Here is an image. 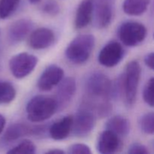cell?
<instances>
[{
  "label": "cell",
  "mask_w": 154,
  "mask_h": 154,
  "mask_svg": "<svg viewBox=\"0 0 154 154\" xmlns=\"http://www.w3.org/2000/svg\"><path fill=\"white\" fill-rule=\"evenodd\" d=\"M57 111V103L54 98L42 95L32 98L26 107L27 117L32 123L45 121L52 117Z\"/></svg>",
  "instance_id": "cell-1"
},
{
  "label": "cell",
  "mask_w": 154,
  "mask_h": 154,
  "mask_svg": "<svg viewBox=\"0 0 154 154\" xmlns=\"http://www.w3.org/2000/svg\"><path fill=\"white\" fill-rule=\"evenodd\" d=\"M94 46L95 37L93 35H79L68 45L66 56L72 63L81 64L90 58Z\"/></svg>",
  "instance_id": "cell-2"
},
{
  "label": "cell",
  "mask_w": 154,
  "mask_h": 154,
  "mask_svg": "<svg viewBox=\"0 0 154 154\" xmlns=\"http://www.w3.org/2000/svg\"><path fill=\"white\" fill-rule=\"evenodd\" d=\"M85 90L87 99L91 100H109L113 96L112 82L101 72H94L87 78Z\"/></svg>",
  "instance_id": "cell-3"
},
{
  "label": "cell",
  "mask_w": 154,
  "mask_h": 154,
  "mask_svg": "<svg viewBox=\"0 0 154 154\" xmlns=\"http://www.w3.org/2000/svg\"><path fill=\"white\" fill-rule=\"evenodd\" d=\"M141 73V66L138 61L134 60L128 63L121 81V87L125 100L129 105H133L136 99Z\"/></svg>",
  "instance_id": "cell-4"
},
{
  "label": "cell",
  "mask_w": 154,
  "mask_h": 154,
  "mask_svg": "<svg viewBox=\"0 0 154 154\" xmlns=\"http://www.w3.org/2000/svg\"><path fill=\"white\" fill-rule=\"evenodd\" d=\"M119 38L122 43L129 47H135L144 40L147 29L141 23L126 21L119 29Z\"/></svg>",
  "instance_id": "cell-5"
},
{
  "label": "cell",
  "mask_w": 154,
  "mask_h": 154,
  "mask_svg": "<svg viewBox=\"0 0 154 154\" xmlns=\"http://www.w3.org/2000/svg\"><path fill=\"white\" fill-rule=\"evenodd\" d=\"M38 58L32 54L20 53L14 56L9 61V68L14 77L22 79L28 76L37 66Z\"/></svg>",
  "instance_id": "cell-6"
},
{
  "label": "cell",
  "mask_w": 154,
  "mask_h": 154,
  "mask_svg": "<svg viewBox=\"0 0 154 154\" xmlns=\"http://www.w3.org/2000/svg\"><path fill=\"white\" fill-rule=\"evenodd\" d=\"M96 123V116L85 108H81L73 117L72 132L77 137L83 138L90 134Z\"/></svg>",
  "instance_id": "cell-7"
},
{
  "label": "cell",
  "mask_w": 154,
  "mask_h": 154,
  "mask_svg": "<svg viewBox=\"0 0 154 154\" xmlns=\"http://www.w3.org/2000/svg\"><path fill=\"white\" fill-rule=\"evenodd\" d=\"M124 55L122 45L117 42H110L104 46L98 56V61L105 67H114L120 63Z\"/></svg>",
  "instance_id": "cell-8"
},
{
  "label": "cell",
  "mask_w": 154,
  "mask_h": 154,
  "mask_svg": "<svg viewBox=\"0 0 154 154\" xmlns=\"http://www.w3.org/2000/svg\"><path fill=\"white\" fill-rule=\"evenodd\" d=\"M76 91V83L73 78L63 79L58 84V87L54 98L57 103V111H62L69 105Z\"/></svg>",
  "instance_id": "cell-9"
},
{
  "label": "cell",
  "mask_w": 154,
  "mask_h": 154,
  "mask_svg": "<svg viewBox=\"0 0 154 154\" xmlns=\"http://www.w3.org/2000/svg\"><path fill=\"white\" fill-rule=\"evenodd\" d=\"M44 129L39 127H32L25 123H14L8 126L5 132L1 139V144H8L13 142L19 138L26 135H39L42 134Z\"/></svg>",
  "instance_id": "cell-10"
},
{
  "label": "cell",
  "mask_w": 154,
  "mask_h": 154,
  "mask_svg": "<svg viewBox=\"0 0 154 154\" xmlns=\"http://www.w3.org/2000/svg\"><path fill=\"white\" fill-rule=\"evenodd\" d=\"M64 71L60 66L51 65L44 70L38 81V87L42 91H49L63 79Z\"/></svg>",
  "instance_id": "cell-11"
},
{
  "label": "cell",
  "mask_w": 154,
  "mask_h": 154,
  "mask_svg": "<svg viewBox=\"0 0 154 154\" xmlns=\"http://www.w3.org/2000/svg\"><path fill=\"white\" fill-rule=\"evenodd\" d=\"M111 5L105 0L93 1V19L94 25L99 29H104L110 25L112 20Z\"/></svg>",
  "instance_id": "cell-12"
},
{
  "label": "cell",
  "mask_w": 154,
  "mask_h": 154,
  "mask_svg": "<svg viewBox=\"0 0 154 154\" xmlns=\"http://www.w3.org/2000/svg\"><path fill=\"white\" fill-rule=\"evenodd\" d=\"M122 148L121 138L114 132L105 129L99 135L96 144L98 152L102 154H112Z\"/></svg>",
  "instance_id": "cell-13"
},
{
  "label": "cell",
  "mask_w": 154,
  "mask_h": 154,
  "mask_svg": "<svg viewBox=\"0 0 154 154\" xmlns=\"http://www.w3.org/2000/svg\"><path fill=\"white\" fill-rule=\"evenodd\" d=\"M33 23L28 19H20L12 23L8 29V39L12 45L23 41L31 32Z\"/></svg>",
  "instance_id": "cell-14"
},
{
  "label": "cell",
  "mask_w": 154,
  "mask_h": 154,
  "mask_svg": "<svg viewBox=\"0 0 154 154\" xmlns=\"http://www.w3.org/2000/svg\"><path fill=\"white\" fill-rule=\"evenodd\" d=\"M54 40L55 35L54 32L50 29L42 27L31 32L29 38V45L33 49H45L51 46Z\"/></svg>",
  "instance_id": "cell-15"
},
{
  "label": "cell",
  "mask_w": 154,
  "mask_h": 154,
  "mask_svg": "<svg viewBox=\"0 0 154 154\" xmlns=\"http://www.w3.org/2000/svg\"><path fill=\"white\" fill-rule=\"evenodd\" d=\"M73 116L69 115L63 117L53 123L49 129L50 136L54 140L60 141L67 138L72 132Z\"/></svg>",
  "instance_id": "cell-16"
},
{
  "label": "cell",
  "mask_w": 154,
  "mask_h": 154,
  "mask_svg": "<svg viewBox=\"0 0 154 154\" xmlns=\"http://www.w3.org/2000/svg\"><path fill=\"white\" fill-rule=\"evenodd\" d=\"M93 0H83L78 5L75 19L76 29H83L88 26L93 19Z\"/></svg>",
  "instance_id": "cell-17"
},
{
  "label": "cell",
  "mask_w": 154,
  "mask_h": 154,
  "mask_svg": "<svg viewBox=\"0 0 154 154\" xmlns=\"http://www.w3.org/2000/svg\"><path fill=\"white\" fill-rule=\"evenodd\" d=\"M107 130L114 132L120 138L126 137L130 132V123L127 118L121 115H116L110 118L105 123Z\"/></svg>",
  "instance_id": "cell-18"
},
{
  "label": "cell",
  "mask_w": 154,
  "mask_h": 154,
  "mask_svg": "<svg viewBox=\"0 0 154 154\" xmlns=\"http://www.w3.org/2000/svg\"><path fill=\"white\" fill-rule=\"evenodd\" d=\"M150 0H124L123 11L131 16H139L147 11Z\"/></svg>",
  "instance_id": "cell-19"
},
{
  "label": "cell",
  "mask_w": 154,
  "mask_h": 154,
  "mask_svg": "<svg viewBox=\"0 0 154 154\" xmlns=\"http://www.w3.org/2000/svg\"><path fill=\"white\" fill-rule=\"evenodd\" d=\"M16 90L11 83L0 81V105L8 104L14 99Z\"/></svg>",
  "instance_id": "cell-20"
},
{
  "label": "cell",
  "mask_w": 154,
  "mask_h": 154,
  "mask_svg": "<svg viewBox=\"0 0 154 154\" xmlns=\"http://www.w3.org/2000/svg\"><path fill=\"white\" fill-rule=\"evenodd\" d=\"M20 4V0H0V19H6L12 14Z\"/></svg>",
  "instance_id": "cell-21"
},
{
  "label": "cell",
  "mask_w": 154,
  "mask_h": 154,
  "mask_svg": "<svg viewBox=\"0 0 154 154\" xmlns=\"http://www.w3.org/2000/svg\"><path fill=\"white\" fill-rule=\"evenodd\" d=\"M36 152V147L32 141L29 140H23L22 141L17 144L15 147H12L8 151V153H25L32 154Z\"/></svg>",
  "instance_id": "cell-22"
},
{
  "label": "cell",
  "mask_w": 154,
  "mask_h": 154,
  "mask_svg": "<svg viewBox=\"0 0 154 154\" xmlns=\"http://www.w3.org/2000/svg\"><path fill=\"white\" fill-rule=\"evenodd\" d=\"M139 126L141 131L147 135H153L154 132L153 112L144 114L139 119Z\"/></svg>",
  "instance_id": "cell-23"
},
{
  "label": "cell",
  "mask_w": 154,
  "mask_h": 154,
  "mask_svg": "<svg viewBox=\"0 0 154 154\" xmlns=\"http://www.w3.org/2000/svg\"><path fill=\"white\" fill-rule=\"evenodd\" d=\"M42 11L50 16H56L60 11V5L56 0H46L42 4Z\"/></svg>",
  "instance_id": "cell-24"
},
{
  "label": "cell",
  "mask_w": 154,
  "mask_h": 154,
  "mask_svg": "<svg viewBox=\"0 0 154 154\" xmlns=\"http://www.w3.org/2000/svg\"><path fill=\"white\" fill-rule=\"evenodd\" d=\"M153 87L154 79L153 78H151L147 82L143 91L144 102L150 107H153Z\"/></svg>",
  "instance_id": "cell-25"
},
{
  "label": "cell",
  "mask_w": 154,
  "mask_h": 154,
  "mask_svg": "<svg viewBox=\"0 0 154 154\" xmlns=\"http://www.w3.org/2000/svg\"><path fill=\"white\" fill-rule=\"evenodd\" d=\"M68 153L70 154H91L90 147L84 144H74L68 148Z\"/></svg>",
  "instance_id": "cell-26"
},
{
  "label": "cell",
  "mask_w": 154,
  "mask_h": 154,
  "mask_svg": "<svg viewBox=\"0 0 154 154\" xmlns=\"http://www.w3.org/2000/svg\"><path fill=\"white\" fill-rule=\"evenodd\" d=\"M128 153L129 154H147L149 153L148 150L144 144L139 143H135L129 147Z\"/></svg>",
  "instance_id": "cell-27"
},
{
  "label": "cell",
  "mask_w": 154,
  "mask_h": 154,
  "mask_svg": "<svg viewBox=\"0 0 154 154\" xmlns=\"http://www.w3.org/2000/svg\"><path fill=\"white\" fill-rule=\"evenodd\" d=\"M144 63L147 67L153 70L154 68V54L153 52L149 53L144 57Z\"/></svg>",
  "instance_id": "cell-28"
},
{
  "label": "cell",
  "mask_w": 154,
  "mask_h": 154,
  "mask_svg": "<svg viewBox=\"0 0 154 154\" xmlns=\"http://www.w3.org/2000/svg\"><path fill=\"white\" fill-rule=\"evenodd\" d=\"M5 118L2 114H0V134L2 132L3 129H4L5 126Z\"/></svg>",
  "instance_id": "cell-29"
},
{
  "label": "cell",
  "mask_w": 154,
  "mask_h": 154,
  "mask_svg": "<svg viewBox=\"0 0 154 154\" xmlns=\"http://www.w3.org/2000/svg\"><path fill=\"white\" fill-rule=\"evenodd\" d=\"M48 153H65V152L63 151V150H58V149H54V150H49V151L47 152Z\"/></svg>",
  "instance_id": "cell-30"
},
{
  "label": "cell",
  "mask_w": 154,
  "mask_h": 154,
  "mask_svg": "<svg viewBox=\"0 0 154 154\" xmlns=\"http://www.w3.org/2000/svg\"><path fill=\"white\" fill-rule=\"evenodd\" d=\"M29 2L32 3V4H36V3L40 2L42 0H29Z\"/></svg>",
  "instance_id": "cell-31"
}]
</instances>
